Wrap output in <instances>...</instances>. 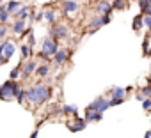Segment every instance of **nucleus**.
<instances>
[{
	"mask_svg": "<svg viewBox=\"0 0 151 138\" xmlns=\"http://www.w3.org/2000/svg\"><path fill=\"white\" fill-rule=\"evenodd\" d=\"M110 108V97H105V96H100V97H96L91 105H87V108L86 110H91V112H105V110H109Z\"/></svg>",
	"mask_w": 151,
	"mask_h": 138,
	"instance_id": "obj_1",
	"label": "nucleus"
},
{
	"mask_svg": "<svg viewBox=\"0 0 151 138\" xmlns=\"http://www.w3.org/2000/svg\"><path fill=\"white\" fill-rule=\"evenodd\" d=\"M60 48H59V43L57 41H53V39H50V37H46L45 41H43V46H41V51L45 53V55H48V57H55V53L59 51Z\"/></svg>",
	"mask_w": 151,
	"mask_h": 138,
	"instance_id": "obj_2",
	"label": "nucleus"
},
{
	"mask_svg": "<svg viewBox=\"0 0 151 138\" xmlns=\"http://www.w3.org/2000/svg\"><path fill=\"white\" fill-rule=\"evenodd\" d=\"M16 83L13 82V80H7L2 87H0V99H4V101H9V99H13L14 97V94H13V87H14Z\"/></svg>",
	"mask_w": 151,
	"mask_h": 138,
	"instance_id": "obj_3",
	"label": "nucleus"
},
{
	"mask_svg": "<svg viewBox=\"0 0 151 138\" xmlns=\"http://www.w3.org/2000/svg\"><path fill=\"white\" fill-rule=\"evenodd\" d=\"M114 9H112V2H109V0H98V4H96V13L100 16H107L110 14Z\"/></svg>",
	"mask_w": 151,
	"mask_h": 138,
	"instance_id": "obj_4",
	"label": "nucleus"
},
{
	"mask_svg": "<svg viewBox=\"0 0 151 138\" xmlns=\"http://www.w3.org/2000/svg\"><path fill=\"white\" fill-rule=\"evenodd\" d=\"M73 119H75V124L68 122V127H69V131H73V133H77V131H82V129L87 126V122H86V119H84V117H78V115H75Z\"/></svg>",
	"mask_w": 151,
	"mask_h": 138,
	"instance_id": "obj_5",
	"label": "nucleus"
},
{
	"mask_svg": "<svg viewBox=\"0 0 151 138\" xmlns=\"http://www.w3.org/2000/svg\"><path fill=\"white\" fill-rule=\"evenodd\" d=\"M50 97V89L46 85H37V105L45 103Z\"/></svg>",
	"mask_w": 151,
	"mask_h": 138,
	"instance_id": "obj_6",
	"label": "nucleus"
},
{
	"mask_svg": "<svg viewBox=\"0 0 151 138\" xmlns=\"http://www.w3.org/2000/svg\"><path fill=\"white\" fill-rule=\"evenodd\" d=\"M86 122H100L103 119V113L101 112H91V110H86Z\"/></svg>",
	"mask_w": 151,
	"mask_h": 138,
	"instance_id": "obj_7",
	"label": "nucleus"
},
{
	"mask_svg": "<svg viewBox=\"0 0 151 138\" xmlns=\"http://www.w3.org/2000/svg\"><path fill=\"white\" fill-rule=\"evenodd\" d=\"M124 97H126V89H123V87L110 89V99H124Z\"/></svg>",
	"mask_w": 151,
	"mask_h": 138,
	"instance_id": "obj_8",
	"label": "nucleus"
},
{
	"mask_svg": "<svg viewBox=\"0 0 151 138\" xmlns=\"http://www.w3.org/2000/svg\"><path fill=\"white\" fill-rule=\"evenodd\" d=\"M132 28H133V32H140V30L144 28V14H137V16L133 18Z\"/></svg>",
	"mask_w": 151,
	"mask_h": 138,
	"instance_id": "obj_9",
	"label": "nucleus"
},
{
	"mask_svg": "<svg viewBox=\"0 0 151 138\" xmlns=\"http://www.w3.org/2000/svg\"><path fill=\"white\" fill-rule=\"evenodd\" d=\"M105 25V21H103V16H100V14H96V16H93L91 18V21H89V27L93 28V30H98L100 27H103Z\"/></svg>",
	"mask_w": 151,
	"mask_h": 138,
	"instance_id": "obj_10",
	"label": "nucleus"
},
{
	"mask_svg": "<svg viewBox=\"0 0 151 138\" xmlns=\"http://www.w3.org/2000/svg\"><path fill=\"white\" fill-rule=\"evenodd\" d=\"M13 53H14V44L11 43V41H7V46H6V51H4V57L0 58V62H7L11 57H13Z\"/></svg>",
	"mask_w": 151,
	"mask_h": 138,
	"instance_id": "obj_11",
	"label": "nucleus"
},
{
	"mask_svg": "<svg viewBox=\"0 0 151 138\" xmlns=\"http://www.w3.org/2000/svg\"><path fill=\"white\" fill-rule=\"evenodd\" d=\"M78 4L75 2V0H71V2H64L62 9H64V14H69V13H75V11H78Z\"/></svg>",
	"mask_w": 151,
	"mask_h": 138,
	"instance_id": "obj_12",
	"label": "nucleus"
},
{
	"mask_svg": "<svg viewBox=\"0 0 151 138\" xmlns=\"http://www.w3.org/2000/svg\"><path fill=\"white\" fill-rule=\"evenodd\" d=\"M66 58H68V51H66L64 48H60V50L55 53V57H53V60H55V64H57V65L64 64V62H66Z\"/></svg>",
	"mask_w": 151,
	"mask_h": 138,
	"instance_id": "obj_13",
	"label": "nucleus"
},
{
	"mask_svg": "<svg viewBox=\"0 0 151 138\" xmlns=\"http://www.w3.org/2000/svg\"><path fill=\"white\" fill-rule=\"evenodd\" d=\"M27 28H25V20H16L14 25H13V32L14 34H23Z\"/></svg>",
	"mask_w": 151,
	"mask_h": 138,
	"instance_id": "obj_14",
	"label": "nucleus"
},
{
	"mask_svg": "<svg viewBox=\"0 0 151 138\" xmlns=\"http://www.w3.org/2000/svg\"><path fill=\"white\" fill-rule=\"evenodd\" d=\"M34 71H36V62H32V60H30V62H27V64H25V67H23V73H22V75L27 78V76H30Z\"/></svg>",
	"mask_w": 151,
	"mask_h": 138,
	"instance_id": "obj_15",
	"label": "nucleus"
},
{
	"mask_svg": "<svg viewBox=\"0 0 151 138\" xmlns=\"http://www.w3.org/2000/svg\"><path fill=\"white\" fill-rule=\"evenodd\" d=\"M22 7V4L18 2V0H9V2L6 4V11L7 13H14V11H18Z\"/></svg>",
	"mask_w": 151,
	"mask_h": 138,
	"instance_id": "obj_16",
	"label": "nucleus"
},
{
	"mask_svg": "<svg viewBox=\"0 0 151 138\" xmlns=\"http://www.w3.org/2000/svg\"><path fill=\"white\" fill-rule=\"evenodd\" d=\"M149 36H151V34L147 32V36H146V37H144V41H142V55H144V57H147V55H149V50H151V44H149Z\"/></svg>",
	"mask_w": 151,
	"mask_h": 138,
	"instance_id": "obj_17",
	"label": "nucleus"
},
{
	"mask_svg": "<svg viewBox=\"0 0 151 138\" xmlns=\"http://www.w3.org/2000/svg\"><path fill=\"white\" fill-rule=\"evenodd\" d=\"M27 99L30 103H37V87H30L27 90Z\"/></svg>",
	"mask_w": 151,
	"mask_h": 138,
	"instance_id": "obj_18",
	"label": "nucleus"
},
{
	"mask_svg": "<svg viewBox=\"0 0 151 138\" xmlns=\"http://www.w3.org/2000/svg\"><path fill=\"white\" fill-rule=\"evenodd\" d=\"M128 7V4L124 2V0H112V9L116 11H124Z\"/></svg>",
	"mask_w": 151,
	"mask_h": 138,
	"instance_id": "obj_19",
	"label": "nucleus"
},
{
	"mask_svg": "<svg viewBox=\"0 0 151 138\" xmlns=\"http://www.w3.org/2000/svg\"><path fill=\"white\" fill-rule=\"evenodd\" d=\"M27 14H29V7L23 6V7H20V9L16 11V20H25Z\"/></svg>",
	"mask_w": 151,
	"mask_h": 138,
	"instance_id": "obj_20",
	"label": "nucleus"
},
{
	"mask_svg": "<svg viewBox=\"0 0 151 138\" xmlns=\"http://www.w3.org/2000/svg\"><path fill=\"white\" fill-rule=\"evenodd\" d=\"M36 73H37V76H41V78H45L48 73H50V67L45 64V65H39L37 69H36Z\"/></svg>",
	"mask_w": 151,
	"mask_h": 138,
	"instance_id": "obj_21",
	"label": "nucleus"
},
{
	"mask_svg": "<svg viewBox=\"0 0 151 138\" xmlns=\"http://www.w3.org/2000/svg\"><path fill=\"white\" fill-rule=\"evenodd\" d=\"M0 21H2V23L9 21V13L6 11V6H0Z\"/></svg>",
	"mask_w": 151,
	"mask_h": 138,
	"instance_id": "obj_22",
	"label": "nucleus"
},
{
	"mask_svg": "<svg viewBox=\"0 0 151 138\" xmlns=\"http://www.w3.org/2000/svg\"><path fill=\"white\" fill-rule=\"evenodd\" d=\"M62 112L66 115H77V106H71V105H64L62 106Z\"/></svg>",
	"mask_w": 151,
	"mask_h": 138,
	"instance_id": "obj_23",
	"label": "nucleus"
},
{
	"mask_svg": "<svg viewBox=\"0 0 151 138\" xmlns=\"http://www.w3.org/2000/svg\"><path fill=\"white\" fill-rule=\"evenodd\" d=\"M45 20H46L48 23H53V21H55V11L48 9V11L45 13Z\"/></svg>",
	"mask_w": 151,
	"mask_h": 138,
	"instance_id": "obj_24",
	"label": "nucleus"
},
{
	"mask_svg": "<svg viewBox=\"0 0 151 138\" xmlns=\"http://www.w3.org/2000/svg\"><path fill=\"white\" fill-rule=\"evenodd\" d=\"M140 92L144 94V97H151V83H147V85L140 87Z\"/></svg>",
	"mask_w": 151,
	"mask_h": 138,
	"instance_id": "obj_25",
	"label": "nucleus"
},
{
	"mask_svg": "<svg viewBox=\"0 0 151 138\" xmlns=\"http://www.w3.org/2000/svg\"><path fill=\"white\" fill-rule=\"evenodd\" d=\"M142 108H144L146 112H151V97H146V99L142 101Z\"/></svg>",
	"mask_w": 151,
	"mask_h": 138,
	"instance_id": "obj_26",
	"label": "nucleus"
},
{
	"mask_svg": "<svg viewBox=\"0 0 151 138\" xmlns=\"http://www.w3.org/2000/svg\"><path fill=\"white\" fill-rule=\"evenodd\" d=\"M30 55V50H29V44H23L22 46V58H27Z\"/></svg>",
	"mask_w": 151,
	"mask_h": 138,
	"instance_id": "obj_27",
	"label": "nucleus"
},
{
	"mask_svg": "<svg viewBox=\"0 0 151 138\" xmlns=\"http://www.w3.org/2000/svg\"><path fill=\"white\" fill-rule=\"evenodd\" d=\"M144 27H146L147 32L151 34V16H144Z\"/></svg>",
	"mask_w": 151,
	"mask_h": 138,
	"instance_id": "obj_28",
	"label": "nucleus"
},
{
	"mask_svg": "<svg viewBox=\"0 0 151 138\" xmlns=\"http://www.w3.org/2000/svg\"><path fill=\"white\" fill-rule=\"evenodd\" d=\"M124 103V99H110V108L112 106H119V105H123Z\"/></svg>",
	"mask_w": 151,
	"mask_h": 138,
	"instance_id": "obj_29",
	"label": "nucleus"
},
{
	"mask_svg": "<svg viewBox=\"0 0 151 138\" xmlns=\"http://www.w3.org/2000/svg\"><path fill=\"white\" fill-rule=\"evenodd\" d=\"M22 92H23V90H22V87H20V85H14V87H13V94H14L16 97H18Z\"/></svg>",
	"mask_w": 151,
	"mask_h": 138,
	"instance_id": "obj_30",
	"label": "nucleus"
},
{
	"mask_svg": "<svg viewBox=\"0 0 151 138\" xmlns=\"http://www.w3.org/2000/svg\"><path fill=\"white\" fill-rule=\"evenodd\" d=\"M18 76H20V69H13V71H11V80L14 82Z\"/></svg>",
	"mask_w": 151,
	"mask_h": 138,
	"instance_id": "obj_31",
	"label": "nucleus"
},
{
	"mask_svg": "<svg viewBox=\"0 0 151 138\" xmlns=\"http://www.w3.org/2000/svg\"><path fill=\"white\" fill-rule=\"evenodd\" d=\"M135 97H137V99H139V101H140V103H142V101H144V99H146V97H144V94H142V92H140V89H139V90H137V92H135Z\"/></svg>",
	"mask_w": 151,
	"mask_h": 138,
	"instance_id": "obj_32",
	"label": "nucleus"
},
{
	"mask_svg": "<svg viewBox=\"0 0 151 138\" xmlns=\"http://www.w3.org/2000/svg\"><path fill=\"white\" fill-rule=\"evenodd\" d=\"M34 43H36V37H34V34H32V32H30V34H29V44H30V46H32V44H34Z\"/></svg>",
	"mask_w": 151,
	"mask_h": 138,
	"instance_id": "obj_33",
	"label": "nucleus"
},
{
	"mask_svg": "<svg viewBox=\"0 0 151 138\" xmlns=\"http://www.w3.org/2000/svg\"><path fill=\"white\" fill-rule=\"evenodd\" d=\"M103 21H105V25H109V23L112 21V18H110V14H107V16H103Z\"/></svg>",
	"mask_w": 151,
	"mask_h": 138,
	"instance_id": "obj_34",
	"label": "nucleus"
},
{
	"mask_svg": "<svg viewBox=\"0 0 151 138\" xmlns=\"http://www.w3.org/2000/svg\"><path fill=\"white\" fill-rule=\"evenodd\" d=\"M25 96H27V92H22V94L16 97V99H18V103H23V97H25Z\"/></svg>",
	"mask_w": 151,
	"mask_h": 138,
	"instance_id": "obj_35",
	"label": "nucleus"
},
{
	"mask_svg": "<svg viewBox=\"0 0 151 138\" xmlns=\"http://www.w3.org/2000/svg\"><path fill=\"white\" fill-rule=\"evenodd\" d=\"M6 34H7V28L2 27V28H0V37H6Z\"/></svg>",
	"mask_w": 151,
	"mask_h": 138,
	"instance_id": "obj_36",
	"label": "nucleus"
},
{
	"mask_svg": "<svg viewBox=\"0 0 151 138\" xmlns=\"http://www.w3.org/2000/svg\"><path fill=\"white\" fill-rule=\"evenodd\" d=\"M144 138H151V129H149V131H146V134H144Z\"/></svg>",
	"mask_w": 151,
	"mask_h": 138,
	"instance_id": "obj_37",
	"label": "nucleus"
},
{
	"mask_svg": "<svg viewBox=\"0 0 151 138\" xmlns=\"http://www.w3.org/2000/svg\"><path fill=\"white\" fill-rule=\"evenodd\" d=\"M30 138H37V131H34V133L30 134Z\"/></svg>",
	"mask_w": 151,
	"mask_h": 138,
	"instance_id": "obj_38",
	"label": "nucleus"
},
{
	"mask_svg": "<svg viewBox=\"0 0 151 138\" xmlns=\"http://www.w3.org/2000/svg\"><path fill=\"white\" fill-rule=\"evenodd\" d=\"M147 57H149V58H151V50H149V55H147Z\"/></svg>",
	"mask_w": 151,
	"mask_h": 138,
	"instance_id": "obj_39",
	"label": "nucleus"
},
{
	"mask_svg": "<svg viewBox=\"0 0 151 138\" xmlns=\"http://www.w3.org/2000/svg\"><path fill=\"white\" fill-rule=\"evenodd\" d=\"M149 82H151V76H149Z\"/></svg>",
	"mask_w": 151,
	"mask_h": 138,
	"instance_id": "obj_40",
	"label": "nucleus"
}]
</instances>
